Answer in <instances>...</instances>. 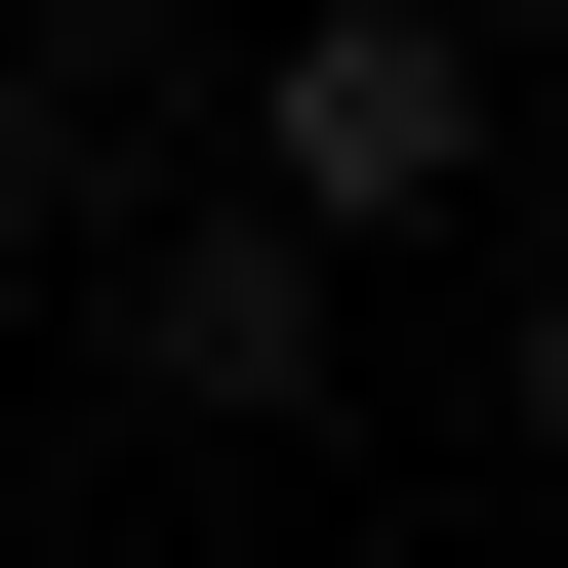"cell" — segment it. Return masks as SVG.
<instances>
[{
    "label": "cell",
    "mask_w": 568,
    "mask_h": 568,
    "mask_svg": "<svg viewBox=\"0 0 568 568\" xmlns=\"http://www.w3.org/2000/svg\"><path fill=\"white\" fill-rule=\"evenodd\" d=\"M487 122H528V82H487V0H284V41H244V203H284V244L487 203Z\"/></svg>",
    "instance_id": "obj_1"
},
{
    "label": "cell",
    "mask_w": 568,
    "mask_h": 568,
    "mask_svg": "<svg viewBox=\"0 0 568 568\" xmlns=\"http://www.w3.org/2000/svg\"><path fill=\"white\" fill-rule=\"evenodd\" d=\"M122 366H163L203 447H244V406H325V244H284V203H163V244H122Z\"/></svg>",
    "instance_id": "obj_2"
},
{
    "label": "cell",
    "mask_w": 568,
    "mask_h": 568,
    "mask_svg": "<svg viewBox=\"0 0 568 568\" xmlns=\"http://www.w3.org/2000/svg\"><path fill=\"white\" fill-rule=\"evenodd\" d=\"M82 244V82H41V41H0V284Z\"/></svg>",
    "instance_id": "obj_3"
},
{
    "label": "cell",
    "mask_w": 568,
    "mask_h": 568,
    "mask_svg": "<svg viewBox=\"0 0 568 568\" xmlns=\"http://www.w3.org/2000/svg\"><path fill=\"white\" fill-rule=\"evenodd\" d=\"M528 447H568V244H528Z\"/></svg>",
    "instance_id": "obj_4"
},
{
    "label": "cell",
    "mask_w": 568,
    "mask_h": 568,
    "mask_svg": "<svg viewBox=\"0 0 568 568\" xmlns=\"http://www.w3.org/2000/svg\"><path fill=\"white\" fill-rule=\"evenodd\" d=\"M487 82H528V122H568V0H528V41H487Z\"/></svg>",
    "instance_id": "obj_5"
}]
</instances>
